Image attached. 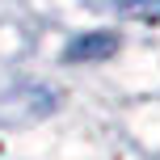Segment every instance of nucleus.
I'll list each match as a JSON object with an SVG mask.
<instances>
[{
    "label": "nucleus",
    "mask_w": 160,
    "mask_h": 160,
    "mask_svg": "<svg viewBox=\"0 0 160 160\" xmlns=\"http://www.w3.org/2000/svg\"><path fill=\"white\" fill-rule=\"evenodd\" d=\"M122 4L135 8V13H139V17H148V21H152V17H160V0H122Z\"/></svg>",
    "instance_id": "1"
}]
</instances>
